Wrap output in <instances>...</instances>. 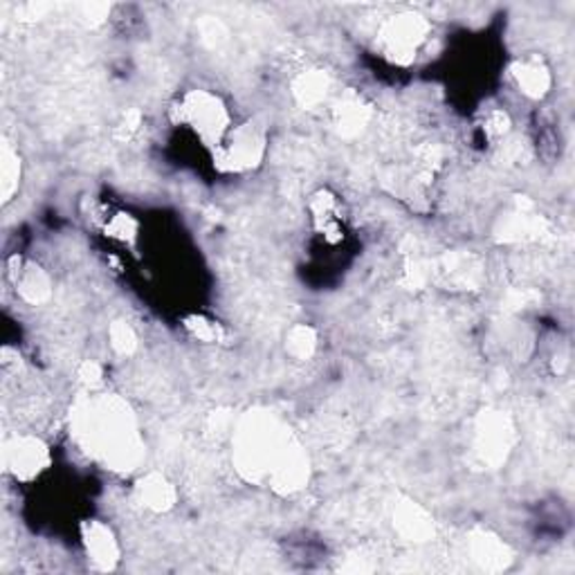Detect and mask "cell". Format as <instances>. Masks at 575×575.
Segmentation results:
<instances>
[{
	"label": "cell",
	"mask_w": 575,
	"mask_h": 575,
	"mask_svg": "<svg viewBox=\"0 0 575 575\" xmlns=\"http://www.w3.org/2000/svg\"><path fill=\"white\" fill-rule=\"evenodd\" d=\"M71 427L84 450L108 470L133 472L144 459V440L131 405L115 394L86 392L71 413Z\"/></svg>",
	"instance_id": "obj_1"
},
{
	"label": "cell",
	"mask_w": 575,
	"mask_h": 575,
	"mask_svg": "<svg viewBox=\"0 0 575 575\" xmlns=\"http://www.w3.org/2000/svg\"><path fill=\"white\" fill-rule=\"evenodd\" d=\"M291 438L288 425L268 409H250L234 421L232 461L243 482L268 484V476Z\"/></svg>",
	"instance_id": "obj_2"
},
{
	"label": "cell",
	"mask_w": 575,
	"mask_h": 575,
	"mask_svg": "<svg viewBox=\"0 0 575 575\" xmlns=\"http://www.w3.org/2000/svg\"><path fill=\"white\" fill-rule=\"evenodd\" d=\"M174 119L194 131L196 138L212 149L226 140L234 126L230 108L222 102L220 94L205 88L187 90L174 108Z\"/></svg>",
	"instance_id": "obj_3"
},
{
	"label": "cell",
	"mask_w": 575,
	"mask_h": 575,
	"mask_svg": "<svg viewBox=\"0 0 575 575\" xmlns=\"http://www.w3.org/2000/svg\"><path fill=\"white\" fill-rule=\"evenodd\" d=\"M268 153V133L261 124L245 119L232 126L216 149H214V167L220 174H250L266 159Z\"/></svg>",
	"instance_id": "obj_4"
},
{
	"label": "cell",
	"mask_w": 575,
	"mask_h": 575,
	"mask_svg": "<svg viewBox=\"0 0 575 575\" xmlns=\"http://www.w3.org/2000/svg\"><path fill=\"white\" fill-rule=\"evenodd\" d=\"M432 23L419 12H400L389 16L378 29V46L389 61L409 66L430 41Z\"/></svg>",
	"instance_id": "obj_5"
},
{
	"label": "cell",
	"mask_w": 575,
	"mask_h": 575,
	"mask_svg": "<svg viewBox=\"0 0 575 575\" xmlns=\"http://www.w3.org/2000/svg\"><path fill=\"white\" fill-rule=\"evenodd\" d=\"M515 445V425L506 411L486 409L476 417L472 432V450L488 468H501Z\"/></svg>",
	"instance_id": "obj_6"
},
{
	"label": "cell",
	"mask_w": 575,
	"mask_h": 575,
	"mask_svg": "<svg viewBox=\"0 0 575 575\" xmlns=\"http://www.w3.org/2000/svg\"><path fill=\"white\" fill-rule=\"evenodd\" d=\"M52 465L50 445L35 434H14L3 443V468L16 482L29 484Z\"/></svg>",
	"instance_id": "obj_7"
},
{
	"label": "cell",
	"mask_w": 575,
	"mask_h": 575,
	"mask_svg": "<svg viewBox=\"0 0 575 575\" xmlns=\"http://www.w3.org/2000/svg\"><path fill=\"white\" fill-rule=\"evenodd\" d=\"M310 457L302 447V443L293 436L291 443L283 447V452L279 455L270 476L268 486L272 493L279 497H293L302 493L308 482H310Z\"/></svg>",
	"instance_id": "obj_8"
},
{
	"label": "cell",
	"mask_w": 575,
	"mask_h": 575,
	"mask_svg": "<svg viewBox=\"0 0 575 575\" xmlns=\"http://www.w3.org/2000/svg\"><path fill=\"white\" fill-rule=\"evenodd\" d=\"M510 79L524 98L533 102L545 100L553 88V71L549 61L537 52L522 54L510 63Z\"/></svg>",
	"instance_id": "obj_9"
},
{
	"label": "cell",
	"mask_w": 575,
	"mask_h": 575,
	"mask_svg": "<svg viewBox=\"0 0 575 575\" xmlns=\"http://www.w3.org/2000/svg\"><path fill=\"white\" fill-rule=\"evenodd\" d=\"M547 232L549 222L545 220V216L535 214V207L528 201H518L513 212H508L499 218V226L495 230L501 243L539 241L541 237H547Z\"/></svg>",
	"instance_id": "obj_10"
},
{
	"label": "cell",
	"mask_w": 575,
	"mask_h": 575,
	"mask_svg": "<svg viewBox=\"0 0 575 575\" xmlns=\"http://www.w3.org/2000/svg\"><path fill=\"white\" fill-rule=\"evenodd\" d=\"M81 545L94 568L113 571L122 558V547L115 531L100 520L84 522L81 526Z\"/></svg>",
	"instance_id": "obj_11"
},
{
	"label": "cell",
	"mask_w": 575,
	"mask_h": 575,
	"mask_svg": "<svg viewBox=\"0 0 575 575\" xmlns=\"http://www.w3.org/2000/svg\"><path fill=\"white\" fill-rule=\"evenodd\" d=\"M331 117H333V126H335L337 136L346 138V140H354L367 131V126L373 117V111L360 92L346 90L333 100Z\"/></svg>",
	"instance_id": "obj_12"
},
{
	"label": "cell",
	"mask_w": 575,
	"mask_h": 575,
	"mask_svg": "<svg viewBox=\"0 0 575 575\" xmlns=\"http://www.w3.org/2000/svg\"><path fill=\"white\" fill-rule=\"evenodd\" d=\"M468 553H470V560L478 568L488 571V573L503 571V568H508L510 562H513V551H510L506 541L486 528H474L470 533Z\"/></svg>",
	"instance_id": "obj_13"
},
{
	"label": "cell",
	"mask_w": 575,
	"mask_h": 575,
	"mask_svg": "<svg viewBox=\"0 0 575 575\" xmlns=\"http://www.w3.org/2000/svg\"><path fill=\"white\" fill-rule=\"evenodd\" d=\"M394 528L411 545H425V541H432L436 535V524L430 510L411 499H400L394 506Z\"/></svg>",
	"instance_id": "obj_14"
},
{
	"label": "cell",
	"mask_w": 575,
	"mask_h": 575,
	"mask_svg": "<svg viewBox=\"0 0 575 575\" xmlns=\"http://www.w3.org/2000/svg\"><path fill=\"white\" fill-rule=\"evenodd\" d=\"M10 279L16 288V295L21 297V302L29 306H43L54 295L52 277L39 264H29L18 257V266L16 270H10Z\"/></svg>",
	"instance_id": "obj_15"
},
{
	"label": "cell",
	"mask_w": 575,
	"mask_h": 575,
	"mask_svg": "<svg viewBox=\"0 0 575 575\" xmlns=\"http://www.w3.org/2000/svg\"><path fill=\"white\" fill-rule=\"evenodd\" d=\"M291 94L299 108L304 111H315L322 108L331 102L333 98V79L327 71L322 68H308L302 71L293 81H291Z\"/></svg>",
	"instance_id": "obj_16"
},
{
	"label": "cell",
	"mask_w": 575,
	"mask_h": 575,
	"mask_svg": "<svg viewBox=\"0 0 575 575\" xmlns=\"http://www.w3.org/2000/svg\"><path fill=\"white\" fill-rule=\"evenodd\" d=\"M133 495L142 508H146L149 513L155 515L169 513V510H174L178 503L176 486L159 472H146L144 476H140Z\"/></svg>",
	"instance_id": "obj_17"
},
{
	"label": "cell",
	"mask_w": 575,
	"mask_h": 575,
	"mask_svg": "<svg viewBox=\"0 0 575 575\" xmlns=\"http://www.w3.org/2000/svg\"><path fill=\"white\" fill-rule=\"evenodd\" d=\"M438 277H443L447 283L457 288H478L486 279L484 264L478 261L470 252H452L445 254L438 264V270H434Z\"/></svg>",
	"instance_id": "obj_18"
},
{
	"label": "cell",
	"mask_w": 575,
	"mask_h": 575,
	"mask_svg": "<svg viewBox=\"0 0 575 575\" xmlns=\"http://www.w3.org/2000/svg\"><path fill=\"white\" fill-rule=\"evenodd\" d=\"M23 178V159L18 151L3 140V149H0V196L3 203H10L21 187Z\"/></svg>",
	"instance_id": "obj_19"
},
{
	"label": "cell",
	"mask_w": 575,
	"mask_h": 575,
	"mask_svg": "<svg viewBox=\"0 0 575 575\" xmlns=\"http://www.w3.org/2000/svg\"><path fill=\"white\" fill-rule=\"evenodd\" d=\"M319 346V335L310 324H295L285 333V350L288 356L299 362H308Z\"/></svg>",
	"instance_id": "obj_20"
},
{
	"label": "cell",
	"mask_w": 575,
	"mask_h": 575,
	"mask_svg": "<svg viewBox=\"0 0 575 575\" xmlns=\"http://www.w3.org/2000/svg\"><path fill=\"white\" fill-rule=\"evenodd\" d=\"M108 344L117 356L129 358L138 350L140 337H138L136 329L126 322V319H115V322H111V327H108Z\"/></svg>",
	"instance_id": "obj_21"
},
{
	"label": "cell",
	"mask_w": 575,
	"mask_h": 575,
	"mask_svg": "<svg viewBox=\"0 0 575 575\" xmlns=\"http://www.w3.org/2000/svg\"><path fill=\"white\" fill-rule=\"evenodd\" d=\"M184 327L199 342H205V344H218L222 342V337H226V331H222V327L216 322V319H209L205 315L187 317Z\"/></svg>",
	"instance_id": "obj_22"
},
{
	"label": "cell",
	"mask_w": 575,
	"mask_h": 575,
	"mask_svg": "<svg viewBox=\"0 0 575 575\" xmlns=\"http://www.w3.org/2000/svg\"><path fill=\"white\" fill-rule=\"evenodd\" d=\"M484 131L490 140L495 142H501L506 140L510 133H513V119H510L508 111L503 108H495L488 113L486 122H484Z\"/></svg>",
	"instance_id": "obj_23"
},
{
	"label": "cell",
	"mask_w": 575,
	"mask_h": 575,
	"mask_svg": "<svg viewBox=\"0 0 575 575\" xmlns=\"http://www.w3.org/2000/svg\"><path fill=\"white\" fill-rule=\"evenodd\" d=\"M106 232L113 237V239H119V241H131L136 239L138 234V220L129 214H117L111 218V222L106 226Z\"/></svg>",
	"instance_id": "obj_24"
},
{
	"label": "cell",
	"mask_w": 575,
	"mask_h": 575,
	"mask_svg": "<svg viewBox=\"0 0 575 575\" xmlns=\"http://www.w3.org/2000/svg\"><path fill=\"white\" fill-rule=\"evenodd\" d=\"M77 378H79L86 392H98L104 385V369L94 360H86V362H81Z\"/></svg>",
	"instance_id": "obj_25"
},
{
	"label": "cell",
	"mask_w": 575,
	"mask_h": 575,
	"mask_svg": "<svg viewBox=\"0 0 575 575\" xmlns=\"http://www.w3.org/2000/svg\"><path fill=\"white\" fill-rule=\"evenodd\" d=\"M539 299V295L531 288H515V291H510L506 297V308L508 310H524L528 306H535V302Z\"/></svg>",
	"instance_id": "obj_26"
},
{
	"label": "cell",
	"mask_w": 575,
	"mask_h": 575,
	"mask_svg": "<svg viewBox=\"0 0 575 575\" xmlns=\"http://www.w3.org/2000/svg\"><path fill=\"white\" fill-rule=\"evenodd\" d=\"M140 124H142V113H140V111H129V113H124V117H122V122H119V126H117L119 138H131L133 133H138Z\"/></svg>",
	"instance_id": "obj_27"
},
{
	"label": "cell",
	"mask_w": 575,
	"mask_h": 575,
	"mask_svg": "<svg viewBox=\"0 0 575 575\" xmlns=\"http://www.w3.org/2000/svg\"><path fill=\"white\" fill-rule=\"evenodd\" d=\"M111 8L104 3H86L81 5V18H86V23L94 25V23H102L104 18H108Z\"/></svg>",
	"instance_id": "obj_28"
}]
</instances>
